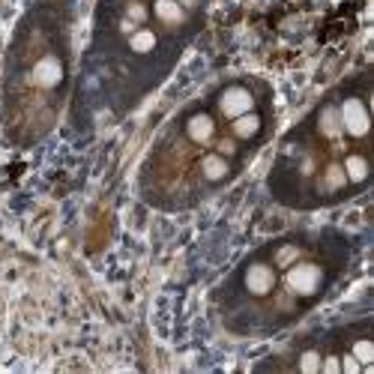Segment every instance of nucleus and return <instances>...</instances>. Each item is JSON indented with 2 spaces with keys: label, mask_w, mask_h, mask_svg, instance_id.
Returning <instances> with one entry per match:
<instances>
[{
  "label": "nucleus",
  "mask_w": 374,
  "mask_h": 374,
  "mask_svg": "<svg viewBox=\"0 0 374 374\" xmlns=\"http://www.w3.org/2000/svg\"><path fill=\"white\" fill-rule=\"evenodd\" d=\"M323 282V270L318 263H290L288 270V288L293 293H300V297H311V293H318Z\"/></svg>",
  "instance_id": "f257e3e1"
},
{
  "label": "nucleus",
  "mask_w": 374,
  "mask_h": 374,
  "mask_svg": "<svg viewBox=\"0 0 374 374\" xmlns=\"http://www.w3.org/2000/svg\"><path fill=\"white\" fill-rule=\"evenodd\" d=\"M338 120H341V129H345L350 138H363L368 135V111L360 99H348L345 105L338 108Z\"/></svg>",
  "instance_id": "f03ea898"
},
{
  "label": "nucleus",
  "mask_w": 374,
  "mask_h": 374,
  "mask_svg": "<svg viewBox=\"0 0 374 374\" xmlns=\"http://www.w3.org/2000/svg\"><path fill=\"white\" fill-rule=\"evenodd\" d=\"M252 93H248L246 87H228L222 96H219V108H222V114L225 117H240V114H248L252 111Z\"/></svg>",
  "instance_id": "7ed1b4c3"
},
{
  "label": "nucleus",
  "mask_w": 374,
  "mask_h": 374,
  "mask_svg": "<svg viewBox=\"0 0 374 374\" xmlns=\"http://www.w3.org/2000/svg\"><path fill=\"white\" fill-rule=\"evenodd\" d=\"M246 288H248V293H255V297L270 293V290L276 288V273H273V267H267V263H252V267L246 270Z\"/></svg>",
  "instance_id": "20e7f679"
},
{
  "label": "nucleus",
  "mask_w": 374,
  "mask_h": 374,
  "mask_svg": "<svg viewBox=\"0 0 374 374\" xmlns=\"http://www.w3.org/2000/svg\"><path fill=\"white\" fill-rule=\"evenodd\" d=\"M34 81L39 87H57L60 81H64V66H60V60L57 57H42L34 66Z\"/></svg>",
  "instance_id": "39448f33"
},
{
  "label": "nucleus",
  "mask_w": 374,
  "mask_h": 374,
  "mask_svg": "<svg viewBox=\"0 0 374 374\" xmlns=\"http://www.w3.org/2000/svg\"><path fill=\"white\" fill-rule=\"evenodd\" d=\"M186 132H189L192 141L207 144L213 138V132H216V123H213L210 114H195V117H189V123H186Z\"/></svg>",
  "instance_id": "423d86ee"
},
{
  "label": "nucleus",
  "mask_w": 374,
  "mask_h": 374,
  "mask_svg": "<svg viewBox=\"0 0 374 374\" xmlns=\"http://www.w3.org/2000/svg\"><path fill=\"white\" fill-rule=\"evenodd\" d=\"M153 12H156V19L165 24H183V19H186V9L180 0H156Z\"/></svg>",
  "instance_id": "0eeeda50"
},
{
  "label": "nucleus",
  "mask_w": 374,
  "mask_h": 374,
  "mask_svg": "<svg viewBox=\"0 0 374 374\" xmlns=\"http://www.w3.org/2000/svg\"><path fill=\"white\" fill-rule=\"evenodd\" d=\"M261 129V117L258 114H240V117H233V135L237 138H255Z\"/></svg>",
  "instance_id": "6e6552de"
},
{
  "label": "nucleus",
  "mask_w": 374,
  "mask_h": 374,
  "mask_svg": "<svg viewBox=\"0 0 374 374\" xmlns=\"http://www.w3.org/2000/svg\"><path fill=\"white\" fill-rule=\"evenodd\" d=\"M341 168H345V177H348L350 183H363V180L368 177V162L363 159V156H348Z\"/></svg>",
  "instance_id": "1a4fd4ad"
},
{
  "label": "nucleus",
  "mask_w": 374,
  "mask_h": 374,
  "mask_svg": "<svg viewBox=\"0 0 374 374\" xmlns=\"http://www.w3.org/2000/svg\"><path fill=\"white\" fill-rule=\"evenodd\" d=\"M345 183H348L345 168H341V165H330V168H326V174H323V180H320V192H338Z\"/></svg>",
  "instance_id": "9d476101"
},
{
  "label": "nucleus",
  "mask_w": 374,
  "mask_h": 374,
  "mask_svg": "<svg viewBox=\"0 0 374 374\" xmlns=\"http://www.w3.org/2000/svg\"><path fill=\"white\" fill-rule=\"evenodd\" d=\"M129 49L135 54H147L156 49V34L153 30H135V34L129 36Z\"/></svg>",
  "instance_id": "9b49d317"
},
{
  "label": "nucleus",
  "mask_w": 374,
  "mask_h": 374,
  "mask_svg": "<svg viewBox=\"0 0 374 374\" xmlns=\"http://www.w3.org/2000/svg\"><path fill=\"white\" fill-rule=\"evenodd\" d=\"M201 171H204L207 180H222V177H228V162H225V156H207L204 165H201Z\"/></svg>",
  "instance_id": "f8f14e48"
},
{
  "label": "nucleus",
  "mask_w": 374,
  "mask_h": 374,
  "mask_svg": "<svg viewBox=\"0 0 374 374\" xmlns=\"http://www.w3.org/2000/svg\"><path fill=\"white\" fill-rule=\"evenodd\" d=\"M318 123H320V132H323L326 138H335V135L341 132V120H338V111H335V108H323Z\"/></svg>",
  "instance_id": "ddd939ff"
},
{
  "label": "nucleus",
  "mask_w": 374,
  "mask_h": 374,
  "mask_svg": "<svg viewBox=\"0 0 374 374\" xmlns=\"http://www.w3.org/2000/svg\"><path fill=\"white\" fill-rule=\"evenodd\" d=\"M353 356H356V360H360V365H368L371 360H374V345H371V341H356V345H353Z\"/></svg>",
  "instance_id": "4468645a"
},
{
  "label": "nucleus",
  "mask_w": 374,
  "mask_h": 374,
  "mask_svg": "<svg viewBox=\"0 0 374 374\" xmlns=\"http://www.w3.org/2000/svg\"><path fill=\"white\" fill-rule=\"evenodd\" d=\"M300 258V248L297 246H285V248H278V255H276V263L278 267H290L293 261Z\"/></svg>",
  "instance_id": "2eb2a0df"
},
{
  "label": "nucleus",
  "mask_w": 374,
  "mask_h": 374,
  "mask_svg": "<svg viewBox=\"0 0 374 374\" xmlns=\"http://www.w3.org/2000/svg\"><path fill=\"white\" fill-rule=\"evenodd\" d=\"M300 371H305V374H315V371H320V356L315 353V350H308L303 360H300Z\"/></svg>",
  "instance_id": "dca6fc26"
},
{
  "label": "nucleus",
  "mask_w": 374,
  "mask_h": 374,
  "mask_svg": "<svg viewBox=\"0 0 374 374\" xmlns=\"http://www.w3.org/2000/svg\"><path fill=\"white\" fill-rule=\"evenodd\" d=\"M338 363H341V371H345V374H356V371L363 368V365H360V360H356L353 353H348L345 360H338Z\"/></svg>",
  "instance_id": "f3484780"
},
{
  "label": "nucleus",
  "mask_w": 374,
  "mask_h": 374,
  "mask_svg": "<svg viewBox=\"0 0 374 374\" xmlns=\"http://www.w3.org/2000/svg\"><path fill=\"white\" fill-rule=\"evenodd\" d=\"M126 19H129L132 24H138V21H144V19H147V9H144L141 4H132V6H129V12H126Z\"/></svg>",
  "instance_id": "a211bd4d"
},
{
  "label": "nucleus",
  "mask_w": 374,
  "mask_h": 374,
  "mask_svg": "<svg viewBox=\"0 0 374 374\" xmlns=\"http://www.w3.org/2000/svg\"><path fill=\"white\" fill-rule=\"evenodd\" d=\"M320 368H323L326 374H338V371H341V363L335 360V356H326V360L320 363Z\"/></svg>",
  "instance_id": "6ab92c4d"
},
{
  "label": "nucleus",
  "mask_w": 374,
  "mask_h": 374,
  "mask_svg": "<svg viewBox=\"0 0 374 374\" xmlns=\"http://www.w3.org/2000/svg\"><path fill=\"white\" fill-rule=\"evenodd\" d=\"M219 150H222L225 156H228V153H233V141H222V144H219Z\"/></svg>",
  "instance_id": "aec40b11"
},
{
  "label": "nucleus",
  "mask_w": 374,
  "mask_h": 374,
  "mask_svg": "<svg viewBox=\"0 0 374 374\" xmlns=\"http://www.w3.org/2000/svg\"><path fill=\"white\" fill-rule=\"evenodd\" d=\"M183 4H195V0H183Z\"/></svg>",
  "instance_id": "412c9836"
}]
</instances>
